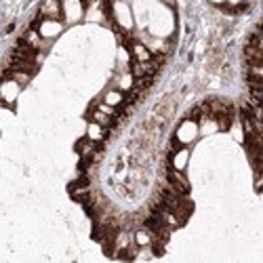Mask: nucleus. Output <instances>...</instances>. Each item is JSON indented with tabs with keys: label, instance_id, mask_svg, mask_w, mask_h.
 Segmentation results:
<instances>
[{
	"label": "nucleus",
	"instance_id": "nucleus-1",
	"mask_svg": "<svg viewBox=\"0 0 263 263\" xmlns=\"http://www.w3.org/2000/svg\"><path fill=\"white\" fill-rule=\"evenodd\" d=\"M177 141L181 143V145H190V143H194L196 139L200 137V130H198V120H185L179 128H177Z\"/></svg>",
	"mask_w": 263,
	"mask_h": 263
},
{
	"label": "nucleus",
	"instance_id": "nucleus-2",
	"mask_svg": "<svg viewBox=\"0 0 263 263\" xmlns=\"http://www.w3.org/2000/svg\"><path fill=\"white\" fill-rule=\"evenodd\" d=\"M209 3H213V5L219 7V9H226V0H209Z\"/></svg>",
	"mask_w": 263,
	"mask_h": 263
}]
</instances>
